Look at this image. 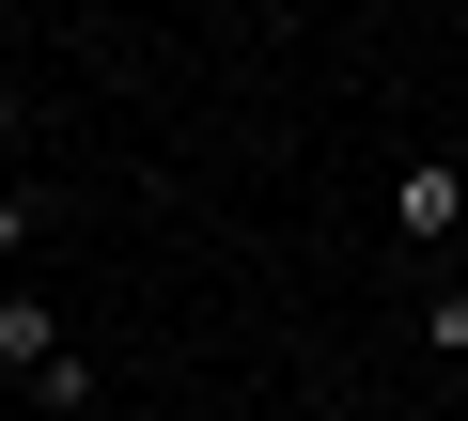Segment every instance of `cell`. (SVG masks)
Returning a JSON list of instances; mask_svg holds the SVG:
<instances>
[{"mask_svg": "<svg viewBox=\"0 0 468 421\" xmlns=\"http://www.w3.org/2000/svg\"><path fill=\"white\" fill-rule=\"evenodd\" d=\"M390 235H406V250H452V235H468V172H452V156H406V187H390Z\"/></svg>", "mask_w": 468, "mask_h": 421, "instance_id": "obj_1", "label": "cell"}, {"mask_svg": "<svg viewBox=\"0 0 468 421\" xmlns=\"http://www.w3.org/2000/svg\"><path fill=\"white\" fill-rule=\"evenodd\" d=\"M48 359H63V312H48V297H16V281H0V374L32 390Z\"/></svg>", "mask_w": 468, "mask_h": 421, "instance_id": "obj_2", "label": "cell"}, {"mask_svg": "<svg viewBox=\"0 0 468 421\" xmlns=\"http://www.w3.org/2000/svg\"><path fill=\"white\" fill-rule=\"evenodd\" d=\"M16 250H32V203H16V187H0V281H16Z\"/></svg>", "mask_w": 468, "mask_h": 421, "instance_id": "obj_3", "label": "cell"}, {"mask_svg": "<svg viewBox=\"0 0 468 421\" xmlns=\"http://www.w3.org/2000/svg\"><path fill=\"white\" fill-rule=\"evenodd\" d=\"M0 141H16V94H0Z\"/></svg>", "mask_w": 468, "mask_h": 421, "instance_id": "obj_4", "label": "cell"}]
</instances>
